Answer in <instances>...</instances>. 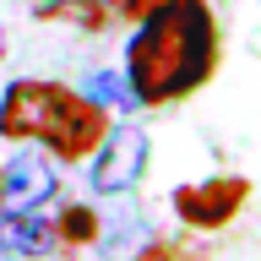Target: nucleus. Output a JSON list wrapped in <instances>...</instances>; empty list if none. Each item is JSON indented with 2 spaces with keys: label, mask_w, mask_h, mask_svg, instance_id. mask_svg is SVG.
<instances>
[{
  "label": "nucleus",
  "mask_w": 261,
  "mask_h": 261,
  "mask_svg": "<svg viewBox=\"0 0 261 261\" xmlns=\"http://www.w3.org/2000/svg\"><path fill=\"white\" fill-rule=\"evenodd\" d=\"M218 60H223V33L207 0H158L130 28L120 60L130 109H169L201 93L218 76Z\"/></svg>",
  "instance_id": "1"
},
{
  "label": "nucleus",
  "mask_w": 261,
  "mask_h": 261,
  "mask_svg": "<svg viewBox=\"0 0 261 261\" xmlns=\"http://www.w3.org/2000/svg\"><path fill=\"white\" fill-rule=\"evenodd\" d=\"M109 125H114L109 109H98L82 87H65V82H49V76H16L0 93V142L11 147L33 142L60 169L87 163Z\"/></svg>",
  "instance_id": "2"
},
{
  "label": "nucleus",
  "mask_w": 261,
  "mask_h": 261,
  "mask_svg": "<svg viewBox=\"0 0 261 261\" xmlns=\"http://www.w3.org/2000/svg\"><path fill=\"white\" fill-rule=\"evenodd\" d=\"M250 201V179L245 174H207V179H185L169 191V212L191 234H218L245 212Z\"/></svg>",
  "instance_id": "3"
},
{
  "label": "nucleus",
  "mask_w": 261,
  "mask_h": 261,
  "mask_svg": "<svg viewBox=\"0 0 261 261\" xmlns=\"http://www.w3.org/2000/svg\"><path fill=\"white\" fill-rule=\"evenodd\" d=\"M147 158H152V136L142 125H109L103 130V142L93 147V158H87V191L93 196H125L142 185L147 174Z\"/></svg>",
  "instance_id": "4"
},
{
  "label": "nucleus",
  "mask_w": 261,
  "mask_h": 261,
  "mask_svg": "<svg viewBox=\"0 0 261 261\" xmlns=\"http://www.w3.org/2000/svg\"><path fill=\"white\" fill-rule=\"evenodd\" d=\"M55 191H60V163L49 158L44 147L16 142V152L0 163V207H11V212L44 207Z\"/></svg>",
  "instance_id": "5"
},
{
  "label": "nucleus",
  "mask_w": 261,
  "mask_h": 261,
  "mask_svg": "<svg viewBox=\"0 0 261 261\" xmlns=\"http://www.w3.org/2000/svg\"><path fill=\"white\" fill-rule=\"evenodd\" d=\"M49 250H60L55 240V218L44 207H0V256H16V261H33V256H49Z\"/></svg>",
  "instance_id": "6"
},
{
  "label": "nucleus",
  "mask_w": 261,
  "mask_h": 261,
  "mask_svg": "<svg viewBox=\"0 0 261 261\" xmlns=\"http://www.w3.org/2000/svg\"><path fill=\"white\" fill-rule=\"evenodd\" d=\"M28 11L38 16V22H71V28H82V33H103L114 22L109 0H33Z\"/></svg>",
  "instance_id": "7"
},
{
  "label": "nucleus",
  "mask_w": 261,
  "mask_h": 261,
  "mask_svg": "<svg viewBox=\"0 0 261 261\" xmlns=\"http://www.w3.org/2000/svg\"><path fill=\"white\" fill-rule=\"evenodd\" d=\"M98 207H87V201H71V207L55 212V240L60 245H98Z\"/></svg>",
  "instance_id": "8"
},
{
  "label": "nucleus",
  "mask_w": 261,
  "mask_h": 261,
  "mask_svg": "<svg viewBox=\"0 0 261 261\" xmlns=\"http://www.w3.org/2000/svg\"><path fill=\"white\" fill-rule=\"evenodd\" d=\"M82 93L93 98L98 109H125L130 114V93H125V76H120V71H93V76H82Z\"/></svg>",
  "instance_id": "9"
},
{
  "label": "nucleus",
  "mask_w": 261,
  "mask_h": 261,
  "mask_svg": "<svg viewBox=\"0 0 261 261\" xmlns=\"http://www.w3.org/2000/svg\"><path fill=\"white\" fill-rule=\"evenodd\" d=\"M120 261H207V250H196L191 240H142Z\"/></svg>",
  "instance_id": "10"
},
{
  "label": "nucleus",
  "mask_w": 261,
  "mask_h": 261,
  "mask_svg": "<svg viewBox=\"0 0 261 261\" xmlns=\"http://www.w3.org/2000/svg\"><path fill=\"white\" fill-rule=\"evenodd\" d=\"M152 6H158V0H109V16H114V22H130V28H136V22H142Z\"/></svg>",
  "instance_id": "11"
},
{
  "label": "nucleus",
  "mask_w": 261,
  "mask_h": 261,
  "mask_svg": "<svg viewBox=\"0 0 261 261\" xmlns=\"http://www.w3.org/2000/svg\"><path fill=\"white\" fill-rule=\"evenodd\" d=\"M0 261H16V256H0Z\"/></svg>",
  "instance_id": "12"
}]
</instances>
